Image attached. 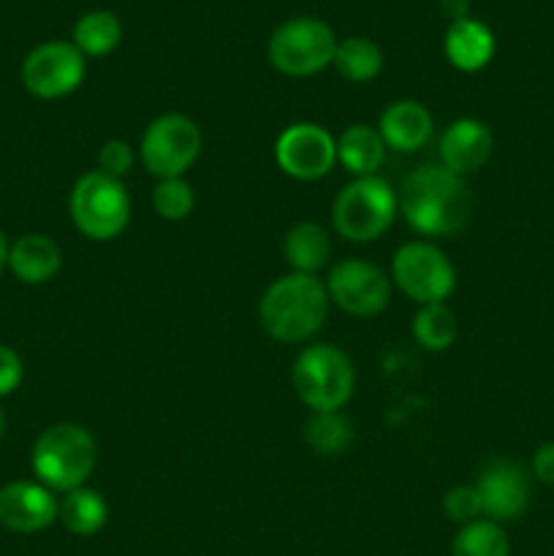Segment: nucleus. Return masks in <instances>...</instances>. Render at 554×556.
I'll return each mask as SVG.
<instances>
[{"instance_id":"1","label":"nucleus","mask_w":554,"mask_h":556,"mask_svg":"<svg viewBox=\"0 0 554 556\" xmlns=\"http://www.w3.org/2000/svg\"><path fill=\"white\" fill-rule=\"evenodd\" d=\"M396 201L407 226L421 237H456L473 215V193L465 177L449 172L443 163L413 168Z\"/></svg>"},{"instance_id":"2","label":"nucleus","mask_w":554,"mask_h":556,"mask_svg":"<svg viewBox=\"0 0 554 556\" xmlns=\"http://www.w3.org/2000/svg\"><path fill=\"white\" fill-rule=\"evenodd\" d=\"M329 304L324 280L291 271L266 288L259 302V318L272 340L304 342L320 331Z\"/></svg>"},{"instance_id":"3","label":"nucleus","mask_w":554,"mask_h":556,"mask_svg":"<svg viewBox=\"0 0 554 556\" xmlns=\"http://www.w3.org/2000/svg\"><path fill=\"white\" fill-rule=\"evenodd\" d=\"M98 462V448L92 434L79 424H54L43 429L33 445L30 465L38 483L49 492H74L85 486Z\"/></svg>"},{"instance_id":"4","label":"nucleus","mask_w":554,"mask_h":556,"mask_svg":"<svg viewBox=\"0 0 554 556\" xmlns=\"http://www.w3.org/2000/svg\"><path fill=\"white\" fill-rule=\"evenodd\" d=\"M396 212H400V201L386 179H380L378 174L353 177L337 193L331 223H335V231L348 242H375L389 231Z\"/></svg>"},{"instance_id":"5","label":"nucleus","mask_w":554,"mask_h":556,"mask_svg":"<svg viewBox=\"0 0 554 556\" xmlns=\"http://www.w3.org/2000/svg\"><path fill=\"white\" fill-rule=\"evenodd\" d=\"M293 391L313 413H335L351 400L356 369L335 345H307L293 362Z\"/></svg>"},{"instance_id":"6","label":"nucleus","mask_w":554,"mask_h":556,"mask_svg":"<svg viewBox=\"0 0 554 556\" xmlns=\"http://www.w3.org/2000/svg\"><path fill=\"white\" fill-rule=\"evenodd\" d=\"M68 206L74 226L92 242L117 239L130 220V195L125 182L98 168L76 179Z\"/></svg>"},{"instance_id":"7","label":"nucleus","mask_w":554,"mask_h":556,"mask_svg":"<svg viewBox=\"0 0 554 556\" xmlns=\"http://www.w3.org/2000/svg\"><path fill=\"white\" fill-rule=\"evenodd\" d=\"M335 49L337 36L324 20L293 16L272 33L266 54L280 74L315 76L335 63Z\"/></svg>"},{"instance_id":"8","label":"nucleus","mask_w":554,"mask_h":556,"mask_svg":"<svg viewBox=\"0 0 554 556\" xmlns=\"http://www.w3.org/2000/svg\"><path fill=\"white\" fill-rule=\"evenodd\" d=\"M391 282L407 299L424 307V304H438L451 296L456 288V269L438 244L418 239V242L402 244L394 253Z\"/></svg>"},{"instance_id":"9","label":"nucleus","mask_w":554,"mask_h":556,"mask_svg":"<svg viewBox=\"0 0 554 556\" xmlns=\"http://www.w3.org/2000/svg\"><path fill=\"white\" fill-rule=\"evenodd\" d=\"M201 152V130L185 114H161L147 125L139 157L158 179L182 177Z\"/></svg>"},{"instance_id":"10","label":"nucleus","mask_w":554,"mask_h":556,"mask_svg":"<svg viewBox=\"0 0 554 556\" xmlns=\"http://www.w3.org/2000/svg\"><path fill=\"white\" fill-rule=\"evenodd\" d=\"M329 302L353 318H373L389 307L391 280L383 269L364 258H345L324 280Z\"/></svg>"},{"instance_id":"11","label":"nucleus","mask_w":554,"mask_h":556,"mask_svg":"<svg viewBox=\"0 0 554 556\" xmlns=\"http://www.w3.org/2000/svg\"><path fill=\"white\" fill-rule=\"evenodd\" d=\"M85 54L74 41H47L30 49L22 63V85L41 101L65 98L85 81Z\"/></svg>"},{"instance_id":"12","label":"nucleus","mask_w":554,"mask_h":556,"mask_svg":"<svg viewBox=\"0 0 554 556\" xmlns=\"http://www.w3.org/2000/svg\"><path fill=\"white\" fill-rule=\"evenodd\" d=\"M277 166L299 182L326 177L337 163V139L315 123L288 125L275 144Z\"/></svg>"},{"instance_id":"13","label":"nucleus","mask_w":554,"mask_h":556,"mask_svg":"<svg viewBox=\"0 0 554 556\" xmlns=\"http://www.w3.org/2000/svg\"><path fill=\"white\" fill-rule=\"evenodd\" d=\"M481 500V514L489 521H514L530 505V478L525 467L508 459H494L478 472V481L473 483Z\"/></svg>"},{"instance_id":"14","label":"nucleus","mask_w":554,"mask_h":556,"mask_svg":"<svg viewBox=\"0 0 554 556\" xmlns=\"http://www.w3.org/2000/svg\"><path fill=\"white\" fill-rule=\"evenodd\" d=\"M60 503L43 483L14 481L0 489V525L20 535H33L58 521Z\"/></svg>"},{"instance_id":"15","label":"nucleus","mask_w":554,"mask_h":556,"mask_svg":"<svg viewBox=\"0 0 554 556\" xmlns=\"http://www.w3.org/2000/svg\"><path fill=\"white\" fill-rule=\"evenodd\" d=\"M494 136L487 123L476 117H462L445 128L440 136V163L449 172L467 177V174L478 172L483 163L492 157Z\"/></svg>"},{"instance_id":"16","label":"nucleus","mask_w":554,"mask_h":556,"mask_svg":"<svg viewBox=\"0 0 554 556\" xmlns=\"http://www.w3.org/2000/svg\"><path fill=\"white\" fill-rule=\"evenodd\" d=\"M432 114L418 101H394L378 123V134L394 152H418L432 139Z\"/></svg>"},{"instance_id":"17","label":"nucleus","mask_w":554,"mask_h":556,"mask_svg":"<svg viewBox=\"0 0 554 556\" xmlns=\"http://www.w3.org/2000/svg\"><path fill=\"white\" fill-rule=\"evenodd\" d=\"M63 266V250L47 233H25L9 250V269L25 286H43Z\"/></svg>"},{"instance_id":"18","label":"nucleus","mask_w":554,"mask_h":556,"mask_svg":"<svg viewBox=\"0 0 554 556\" xmlns=\"http://www.w3.org/2000/svg\"><path fill=\"white\" fill-rule=\"evenodd\" d=\"M443 52L456 71L476 74L487 68L489 60L494 58V36L483 22L467 16V20L451 22L445 30Z\"/></svg>"},{"instance_id":"19","label":"nucleus","mask_w":554,"mask_h":556,"mask_svg":"<svg viewBox=\"0 0 554 556\" xmlns=\"http://www.w3.org/2000/svg\"><path fill=\"white\" fill-rule=\"evenodd\" d=\"M386 161V141L373 125H348L337 139V163L353 177H375Z\"/></svg>"},{"instance_id":"20","label":"nucleus","mask_w":554,"mask_h":556,"mask_svg":"<svg viewBox=\"0 0 554 556\" xmlns=\"http://www.w3.org/2000/svg\"><path fill=\"white\" fill-rule=\"evenodd\" d=\"M282 253H286L291 271L318 277V271L324 269L331 255V239L318 223H297L286 233Z\"/></svg>"},{"instance_id":"21","label":"nucleus","mask_w":554,"mask_h":556,"mask_svg":"<svg viewBox=\"0 0 554 556\" xmlns=\"http://www.w3.org/2000/svg\"><path fill=\"white\" fill-rule=\"evenodd\" d=\"M58 519L63 521V527L71 535L90 538L98 535V532L106 527L109 505L106 500L101 497V492H96V489L90 486H79L74 489V492L63 494Z\"/></svg>"},{"instance_id":"22","label":"nucleus","mask_w":554,"mask_h":556,"mask_svg":"<svg viewBox=\"0 0 554 556\" xmlns=\"http://www.w3.org/2000/svg\"><path fill=\"white\" fill-rule=\"evenodd\" d=\"M123 41V22L114 11L96 9L87 11L74 25V47L85 58H103L112 54Z\"/></svg>"},{"instance_id":"23","label":"nucleus","mask_w":554,"mask_h":556,"mask_svg":"<svg viewBox=\"0 0 554 556\" xmlns=\"http://www.w3.org/2000/svg\"><path fill=\"white\" fill-rule=\"evenodd\" d=\"M335 65L348 81H373L383 71V52L364 36H348L337 41Z\"/></svg>"},{"instance_id":"24","label":"nucleus","mask_w":554,"mask_h":556,"mask_svg":"<svg viewBox=\"0 0 554 556\" xmlns=\"http://www.w3.org/2000/svg\"><path fill=\"white\" fill-rule=\"evenodd\" d=\"M451 556H511L508 535L498 521H470L456 532Z\"/></svg>"},{"instance_id":"25","label":"nucleus","mask_w":554,"mask_h":556,"mask_svg":"<svg viewBox=\"0 0 554 556\" xmlns=\"http://www.w3.org/2000/svg\"><path fill=\"white\" fill-rule=\"evenodd\" d=\"M413 337L424 351L440 353L454 345L456 340V315L443 302L424 304L413 318Z\"/></svg>"},{"instance_id":"26","label":"nucleus","mask_w":554,"mask_h":556,"mask_svg":"<svg viewBox=\"0 0 554 556\" xmlns=\"http://www.w3.org/2000/svg\"><path fill=\"white\" fill-rule=\"evenodd\" d=\"M353 427L340 410L335 413H313L307 424V443L310 448L324 456H337L351 445Z\"/></svg>"},{"instance_id":"27","label":"nucleus","mask_w":554,"mask_h":556,"mask_svg":"<svg viewBox=\"0 0 554 556\" xmlns=\"http://www.w3.org/2000/svg\"><path fill=\"white\" fill-rule=\"evenodd\" d=\"M152 206H155L158 217H163V220H185L193 212L196 193L182 177L158 179L155 190H152Z\"/></svg>"},{"instance_id":"28","label":"nucleus","mask_w":554,"mask_h":556,"mask_svg":"<svg viewBox=\"0 0 554 556\" xmlns=\"http://www.w3.org/2000/svg\"><path fill=\"white\" fill-rule=\"evenodd\" d=\"M443 514L449 521L456 525H470V521L483 519L481 514V500H478L476 486H454L451 492H445L443 497Z\"/></svg>"},{"instance_id":"29","label":"nucleus","mask_w":554,"mask_h":556,"mask_svg":"<svg viewBox=\"0 0 554 556\" xmlns=\"http://www.w3.org/2000/svg\"><path fill=\"white\" fill-rule=\"evenodd\" d=\"M134 150H130L128 141L123 139H112L101 147L98 152V172L109 174V177H117L123 179L125 174L134 168Z\"/></svg>"},{"instance_id":"30","label":"nucleus","mask_w":554,"mask_h":556,"mask_svg":"<svg viewBox=\"0 0 554 556\" xmlns=\"http://www.w3.org/2000/svg\"><path fill=\"white\" fill-rule=\"evenodd\" d=\"M22 358L14 348L9 345H0V396H9L20 389L22 383Z\"/></svg>"},{"instance_id":"31","label":"nucleus","mask_w":554,"mask_h":556,"mask_svg":"<svg viewBox=\"0 0 554 556\" xmlns=\"http://www.w3.org/2000/svg\"><path fill=\"white\" fill-rule=\"evenodd\" d=\"M532 476L554 486V443H543L532 456Z\"/></svg>"},{"instance_id":"32","label":"nucleus","mask_w":554,"mask_h":556,"mask_svg":"<svg viewBox=\"0 0 554 556\" xmlns=\"http://www.w3.org/2000/svg\"><path fill=\"white\" fill-rule=\"evenodd\" d=\"M440 9L449 16L451 22L467 20V9H470V0H440Z\"/></svg>"},{"instance_id":"33","label":"nucleus","mask_w":554,"mask_h":556,"mask_svg":"<svg viewBox=\"0 0 554 556\" xmlns=\"http://www.w3.org/2000/svg\"><path fill=\"white\" fill-rule=\"evenodd\" d=\"M9 250H11L9 239H5V233L0 231V275H3L5 266H9Z\"/></svg>"},{"instance_id":"34","label":"nucleus","mask_w":554,"mask_h":556,"mask_svg":"<svg viewBox=\"0 0 554 556\" xmlns=\"http://www.w3.org/2000/svg\"><path fill=\"white\" fill-rule=\"evenodd\" d=\"M3 424H5L3 421V410H0V434H3Z\"/></svg>"}]
</instances>
